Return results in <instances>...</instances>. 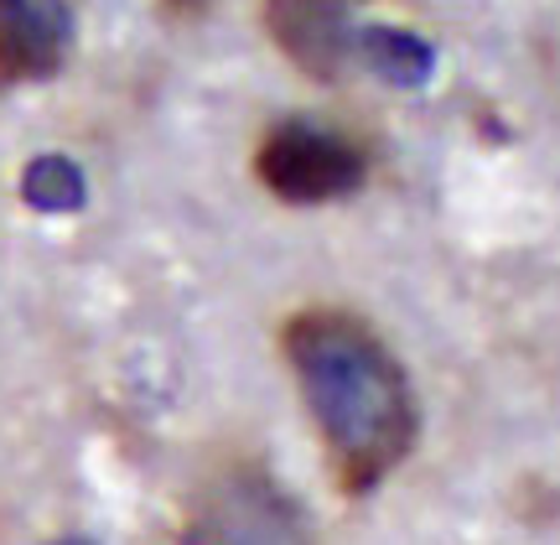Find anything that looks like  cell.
Here are the masks:
<instances>
[{
  "mask_svg": "<svg viewBox=\"0 0 560 545\" xmlns=\"http://www.w3.org/2000/svg\"><path fill=\"white\" fill-rule=\"evenodd\" d=\"M280 359L317 426L338 488L348 499L374 494L420 437V405L400 353L363 312L312 302L280 323Z\"/></svg>",
  "mask_w": 560,
  "mask_h": 545,
  "instance_id": "6da1fadb",
  "label": "cell"
},
{
  "mask_svg": "<svg viewBox=\"0 0 560 545\" xmlns=\"http://www.w3.org/2000/svg\"><path fill=\"white\" fill-rule=\"evenodd\" d=\"M187 545H312V525L260 457H223L192 484Z\"/></svg>",
  "mask_w": 560,
  "mask_h": 545,
  "instance_id": "7a4b0ae2",
  "label": "cell"
},
{
  "mask_svg": "<svg viewBox=\"0 0 560 545\" xmlns=\"http://www.w3.org/2000/svg\"><path fill=\"white\" fill-rule=\"evenodd\" d=\"M369 146L353 130H338L332 120H276L255 146V177L270 198L291 208H322L363 193L369 182Z\"/></svg>",
  "mask_w": 560,
  "mask_h": 545,
  "instance_id": "3957f363",
  "label": "cell"
},
{
  "mask_svg": "<svg viewBox=\"0 0 560 545\" xmlns=\"http://www.w3.org/2000/svg\"><path fill=\"white\" fill-rule=\"evenodd\" d=\"M363 0H265V32L306 79L342 83L353 62V11Z\"/></svg>",
  "mask_w": 560,
  "mask_h": 545,
  "instance_id": "277c9868",
  "label": "cell"
},
{
  "mask_svg": "<svg viewBox=\"0 0 560 545\" xmlns=\"http://www.w3.org/2000/svg\"><path fill=\"white\" fill-rule=\"evenodd\" d=\"M73 47V0H0V83H47Z\"/></svg>",
  "mask_w": 560,
  "mask_h": 545,
  "instance_id": "5b68a950",
  "label": "cell"
},
{
  "mask_svg": "<svg viewBox=\"0 0 560 545\" xmlns=\"http://www.w3.org/2000/svg\"><path fill=\"white\" fill-rule=\"evenodd\" d=\"M172 5H208V0H172Z\"/></svg>",
  "mask_w": 560,
  "mask_h": 545,
  "instance_id": "8992f818",
  "label": "cell"
}]
</instances>
